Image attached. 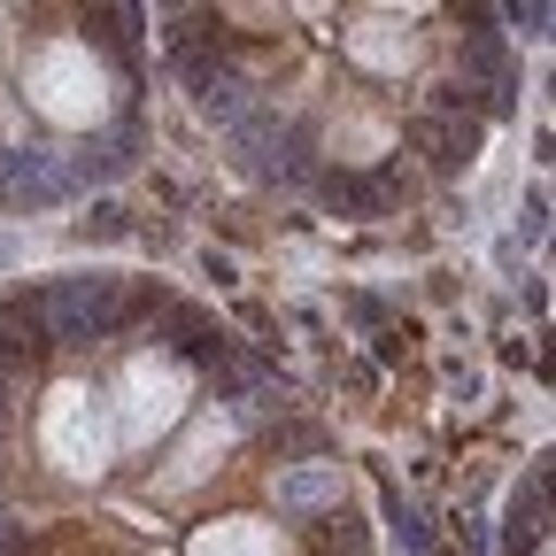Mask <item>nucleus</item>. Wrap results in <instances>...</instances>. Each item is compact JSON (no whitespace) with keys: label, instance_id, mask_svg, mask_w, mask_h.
Masks as SVG:
<instances>
[{"label":"nucleus","instance_id":"1","mask_svg":"<svg viewBox=\"0 0 556 556\" xmlns=\"http://www.w3.org/2000/svg\"><path fill=\"white\" fill-rule=\"evenodd\" d=\"M0 556H379L325 402L148 270L0 294Z\"/></svg>","mask_w":556,"mask_h":556},{"label":"nucleus","instance_id":"2","mask_svg":"<svg viewBox=\"0 0 556 556\" xmlns=\"http://www.w3.org/2000/svg\"><path fill=\"white\" fill-rule=\"evenodd\" d=\"M225 155L317 217H394L479 163L510 116V31L486 9H170L148 31Z\"/></svg>","mask_w":556,"mask_h":556},{"label":"nucleus","instance_id":"3","mask_svg":"<svg viewBox=\"0 0 556 556\" xmlns=\"http://www.w3.org/2000/svg\"><path fill=\"white\" fill-rule=\"evenodd\" d=\"M131 9H0V208H54L131 170L155 39Z\"/></svg>","mask_w":556,"mask_h":556}]
</instances>
